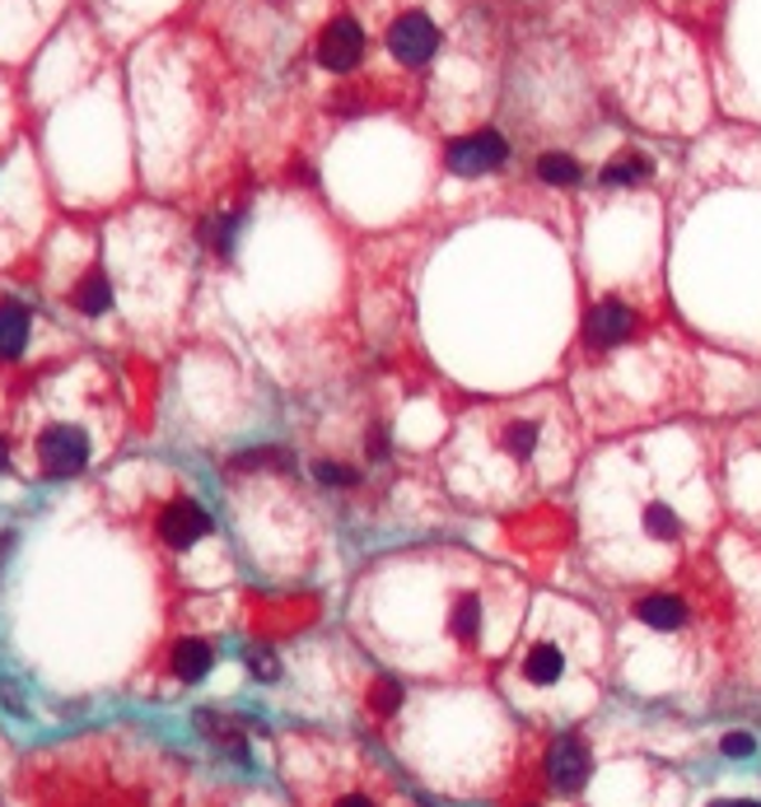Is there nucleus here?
Masks as SVG:
<instances>
[{"instance_id":"obj_1","label":"nucleus","mask_w":761,"mask_h":807,"mask_svg":"<svg viewBox=\"0 0 761 807\" xmlns=\"http://www.w3.org/2000/svg\"><path fill=\"white\" fill-rule=\"evenodd\" d=\"M509 160V141L500 131H477V136H463L444 150V164L449 173H463V177H481L490 168H500Z\"/></svg>"},{"instance_id":"obj_2","label":"nucleus","mask_w":761,"mask_h":807,"mask_svg":"<svg viewBox=\"0 0 761 807\" xmlns=\"http://www.w3.org/2000/svg\"><path fill=\"white\" fill-rule=\"evenodd\" d=\"M435 48H439V29H435L430 14L407 10V14L393 19V29H388V52H393L402 65H425V61L435 57Z\"/></svg>"},{"instance_id":"obj_3","label":"nucleus","mask_w":761,"mask_h":807,"mask_svg":"<svg viewBox=\"0 0 761 807\" xmlns=\"http://www.w3.org/2000/svg\"><path fill=\"white\" fill-rule=\"evenodd\" d=\"M38 462L48 477H75L80 467L89 462V439L84 430H75V425H52V430H42L38 439Z\"/></svg>"},{"instance_id":"obj_4","label":"nucleus","mask_w":761,"mask_h":807,"mask_svg":"<svg viewBox=\"0 0 761 807\" xmlns=\"http://www.w3.org/2000/svg\"><path fill=\"white\" fill-rule=\"evenodd\" d=\"M361 57H365V29L355 24L351 14L332 19V24L323 29V38H318V61L327 65V71L346 75V71H355V65H361Z\"/></svg>"},{"instance_id":"obj_5","label":"nucleus","mask_w":761,"mask_h":807,"mask_svg":"<svg viewBox=\"0 0 761 807\" xmlns=\"http://www.w3.org/2000/svg\"><path fill=\"white\" fill-rule=\"evenodd\" d=\"M631 331H636V313L626 308L621 299H602V304H593L589 318H585V341H589L593 350H612V346H621Z\"/></svg>"},{"instance_id":"obj_6","label":"nucleus","mask_w":761,"mask_h":807,"mask_svg":"<svg viewBox=\"0 0 761 807\" xmlns=\"http://www.w3.org/2000/svg\"><path fill=\"white\" fill-rule=\"evenodd\" d=\"M547 775L561 794H579L589 779V747L579 743V737H556L551 756H547Z\"/></svg>"},{"instance_id":"obj_7","label":"nucleus","mask_w":761,"mask_h":807,"mask_svg":"<svg viewBox=\"0 0 761 807\" xmlns=\"http://www.w3.org/2000/svg\"><path fill=\"white\" fill-rule=\"evenodd\" d=\"M206 532H211L206 509H201V504H192V500H173V504L160 513V537H164V542H169L173 551H187V546H196Z\"/></svg>"},{"instance_id":"obj_8","label":"nucleus","mask_w":761,"mask_h":807,"mask_svg":"<svg viewBox=\"0 0 761 807\" xmlns=\"http://www.w3.org/2000/svg\"><path fill=\"white\" fill-rule=\"evenodd\" d=\"M33 331V313L19 299H0V360H19Z\"/></svg>"},{"instance_id":"obj_9","label":"nucleus","mask_w":761,"mask_h":807,"mask_svg":"<svg viewBox=\"0 0 761 807\" xmlns=\"http://www.w3.org/2000/svg\"><path fill=\"white\" fill-rule=\"evenodd\" d=\"M215 667V648L206 640H177L173 644V677L177 682H201Z\"/></svg>"},{"instance_id":"obj_10","label":"nucleus","mask_w":761,"mask_h":807,"mask_svg":"<svg viewBox=\"0 0 761 807\" xmlns=\"http://www.w3.org/2000/svg\"><path fill=\"white\" fill-rule=\"evenodd\" d=\"M636 616L649 625V631H678L687 612H682V602L673 593H649V597L636 602Z\"/></svg>"},{"instance_id":"obj_11","label":"nucleus","mask_w":761,"mask_h":807,"mask_svg":"<svg viewBox=\"0 0 761 807\" xmlns=\"http://www.w3.org/2000/svg\"><path fill=\"white\" fill-rule=\"evenodd\" d=\"M561 672H566V658H561V648H556V644H532V648H528V658H524V677H528L532 686H551V682H561Z\"/></svg>"},{"instance_id":"obj_12","label":"nucleus","mask_w":761,"mask_h":807,"mask_svg":"<svg viewBox=\"0 0 761 807\" xmlns=\"http://www.w3.org/2000/svg\"><path fill=\"white\" fill-rule=\"evenodd\" d=\"M75 308L89 313V318H99V313L113 308V280L103 272H89L80 285H75Z\"/></svg>"},{"instance_id":"obj_13","label":"nucleus","mask_w":761,"mask_h":807,"mask_svg":"<svg viewBox=\"0 0 761 807\" xmlns=\"http://www.w3.org/2000/svg\"><path fill=\"white\" fill-rule=\"evenodd\" d=\"M537 177H542L547 187H575L579 183V160L575 154H561V150H547L542 160H537Z\"/></svg>"},{"instance_id":"obj_14","label":"nucleus","mask_w":761,"mask_h":807,"mask_svg":"<svg viewBox=\"0 0 761 807\" xmlns=\"http://www.w3.org/2000/svg\"><path fill=\"white\" fill-rule=\"evenodd\" d=\"M477 631H481V602H477L473 593H463V597L454 602V612H449V635L463 640V644H473Z\"/></svg>"},{"instance_id":"obj_15","label":"nucleus","mask_w":761,"mask_h":807,"mask_svg":"<svg viewBox=\"0 0 761 807\" xmlns=\"http://www.w3.org/2000/svg\"><path fill=\"white\" fill-rule=\"evenodd\" d=\"M649 173H655V164H649L645 154H626V160L602 168V187H636V183H645Z\"/></svg>"},{"instance_id":"obj_16","label":"nucleus","mask_w":761,"mask_h":807,"mask_svg":"<svg viewBox=\"0 0 761 807\" xmlns=\"http://www.w3.org/2000/svg\"><path fill=\"white\" fill-rule=\"evenodd\" d=\"M196 728L206 733V737H215L220 747H230L234 756H248V747H243V733H239V724L220 719V714H196Z\"/></svg>"},{"instance_id":"obj_17","label":"nucleus","mask_w":761,"mask_h":807,"mask_svg":"<svg viewBox=\"0 0 761 807\" xmlns=\"http://www.w3.org/2000/svg\"><path fill=\"white\" fill-rule=\"evenodd\" d=\"M645 532L659 537V542H673V537L682 532V523H678V513L668 509V504H649L645 509Z\"/></svg>"},{"instance_id":"obj_18","label":"nucleus","mask_w":761,"mask_h":807,"mask_svg":"<svg viewBox=\"0 0 761 807\" xmlns=\"http://www.w3.org/2000/svg\"><path fill=\"white\" fill-rule=\"evenodd\" d=\"M505 448L514 458H532V448H537V425L532 420H514V425H505Z\"/></svg>"},{"instance_id":"obj_19","label":"nucleus","mask_w":761,"mask_h":807,"mask_svg":"<svg viewBox=\"0 0 761 807\" xmlns=\"http://www.w3.org/2000/svg\"><path fill=\"white\" fill-rule=\"evenodd\" d=\"M206 238H211V248H215L220 257H230V253H234V238H239V215H220V219H211V224H206Z\"/></svg>"},{"instance_id":"obj_20","label":"nucleus","mask_w":761,"mask_h":807,"mask_svg":"<svg viewBox=\"0 0 761 807\" xmlns=\"http://www.w3.org/2000/svg\"><path fill=\"white\" fill-rule=\"evenodd\" d=\"M397 705H402V686H397L393 677H378L374 691H369V709H374V714H393Z\"/></svg>"},{"instance_id":"obj_21","label":"nucleus","mask_w":761,"mask_h":807,"mask_svg":"<svg viewBox=\"0 0 761 807\" xmlns=\"http://www.w3.org/2000/svg\"><path fill=\"white\" fill-rule=\"evenodd\" d=\"M295 458L285 453V448H257V453H243V458H234V467L239 472H248V467H290Z\"/></svg>"},{"instance_id":"obj_22","label":"nucleus","mask_w":761,"mask_h":807,"mask_svg":"<svg viewBox=\"0 0 761 807\" xmlns=\"http://www.w3.org/2000/svg\"><path fill=\"white\" fill-rule=\"evenodd\" d=\"M313 477H318L323 486H355L361 477H355V467H342V462H318L313 467Z\"/></svg>"},{"instance_id":"obj_23","label":"nucleus","mask_w":761,"mask_h":807,"mask_svg":"<svg viewBox=\"0 0 761 807\" xmlns=\"http://www.w3.org/2000/svg\"><path fill=\"white\" fill-rule=\"evenodd\" d=\"M248 667H253V677H262V682L281 677V663H276V654H266V648H248Z\"/></svg>"},{"instance_id":"obj_24","label":"nucleus","mask_w":761,"mask_h":807,"mask_svg":"<svg viewBox=\"0 0 761 807\" xmlns=\"http://www.w3.org/2000/svg\"><path fill=\"white\" fill-rule=\"evenodd\" d=\"M752 752H757V743L748 733H729L724 737V756H752Z\"/></svg>"},{"instance_id":"obj_25","label":"nucleus","mask_w":761,"mask_h":807,"mask_svg":"<svg viewBox=\"0 0 761 807\" xmlns=\"http://www.w3.org/2000/svg\"><path fill=\"white\" fill-rule=\"evenodd\" d=\"M337 807H374V803H369V798H365V794H346V798H342V803H337Z\"/></svg>"},{"instance_id":"obj_26","label":"nucleus","mask_w":761,"mask_h":807,"mask_svg":"<svg viewBox=\"0 0 761 807\" xmlns=\"http://www.w3.org/2000/svg\"><path fill=\"white\" fill-rule=\"evenodd\" d=\"M10 546H14V537H10V532H0V565H6V551H10Z\"/></svg>"},{"instance_id":"obj_27","label":"nucleus","mask_w":761,"mask_h":807,"mask_svg":"<svg viewBox=\"0 0 761 807\" xmlns=\"http://www.w3.org/2000/svg\"><path fill=\"white\" fill-rule=\"evenodd\" d=\"M714 807H761V803H714Z\"/></svg>"},{"instance_id":"obj_28","label":"nucleus","mask_w":761,"mask_h":807,"mask_svg":"<svg viewBox=\"0 0 761 807\" xmlns=\"http://www.w3.org/2000/svg\"><path fill=\"white\" fill-rule=\"evenodd\" d=\"M0 467H6V448H0Z\"/></svg>"}]
</instances>
